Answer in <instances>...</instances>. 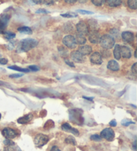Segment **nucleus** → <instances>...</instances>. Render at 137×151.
Here are the masks:
<instances>
[{
    "instance_id": "obj_14",
    "label": "nucleus",
    "mask_w": 137,
    "mask_h": 151,
    "mask_svg": "<svg viewBox=\"0 0 137 151\" xmlns=\"http://www.w3.org/2000/svg\"><path fill=\"white\" fill-rule=\"evenodd\" d=\"M62 129L64 130V131L65 132H71L74 135L76 136H78L79 135V131L76 129L75 128H72L71 126H70V124L67 123V122H66V123H64L62 125Z\"/></svg>"
},
{
    "instance_id": "obj_10",
    "label": "nucleus",
    "mask_w": 137,
    "mask_h": 151,
    "mask_svg": "<svg viewBox=\"0 0 137 151\" xmlns=\"http://www.w3.org/2000/svg\"><path fill=\"white\" fill-rule=\"evenodd\" d=\"M70 57L72 59L73 62L78 63H82L85 61V58L82 55H81L78 51H74L71 52L70 53Z\"/></svg>"
},
{
    "instance_id": "obj_12",
    "label": "nucleus",
    "mask_w": 137,
    "mask_h": 151,
    "mask_svg": "<svg viewBox=\"0 0 137 151\" xmlns=\"http://www.w3.org/2000/svg\"><path fill=\"white\" fill-rule=\"evenodd\" d=\"M2 134L7 139H12L17 136V132L11 128H5L2 130Z\"/></svg>"
},
{
    "instance_id": "obj_6",
    "label": "nucleus",
    "mask_w": 137,
    "mask_h": 151,
    "mask_svg": "<svg viewBox=\"0 0 137 151\" xmlns=\"http://www.w3.org/2000/svg\"><path fill=\"white\" fill-rule=\"evenodd\" d=\"M10 16L8 14H1L0 15V34H3L9 23Z\"/></svg>"
},
{
    "instance_id": "obj_22",
    "label": "nucleus",
    "mask_w": 137,
    "mask_h": 151,
    "mask_svg": "<svg viewBox=\"0 0 137 151\" xmlns=\"http://www.w3.org/2000/svg\"><path fill=\"white\" fill-rule=\"evenodd\" d=\"M17 31L21 33L24 34H28V35H31L32 34V30L30 27H27V26H22L17 28Z\"/></svg>"
},
{
    "instance_id": "obj_29",
    "label": "nucleus",
    "mask_w": 137,
    "mask_h": 151,
    "mask_svg": "<svg viewBox=\"0 0 137 151\" xmlns=\"http://www.w3.org/2000/svg\"><path fill=\"white\" fill-rule=\"evenodd\" d=\"M127 3L128 7H129L130 9H137V1H136V0H128Z\"/></svg>"
},
{
    "instance_id": "obj_32",
    "label": "nucleus",
    "mask_w": 137,
    "mask_h": 151,
    "mask_svg": "<svg viewBox=\"0 0 137 151\" xmlns=\"http://www.w3.org/2000/svg\"><path fill=\"white\" fill-rule=\"evenodd\" d=\"M92 3L94 5L99 7V6L103 5L104 3H106V1H104V0H92Z\"/></svg>"
},
{
    "instance_id": "obj_41",
    "label": "nucleus",
    "mask_w": 137,
    "mask_h": 151,
    "mask_svg": "<svg viewBox=\"0 0 137 151\" xmlns=\"http://www.w3.org/2000/svg\"><path fill=\"white\" fill-rule=\"evenodd\" d=\"M50 11H47L45 9H39L36 11V13H49Z\"/></svg>"
},
{
    "instance_id": "obj_54",
    "label": "nucleus",
    "mask_w": 137,
    "mask_h": 151,
    "mask_svg": "<svg viewBox=\"0 0 137 151\" xmlns=\"http://www.w3.org/2000/svg\"><path fill=\"white\" fill-rule=\"evenodd\" d=\"M1 114H0V119H1Z\"/></svg>"
},
{
    "instance_id": "obj_30",
    "label": "nucleus",
    "mask_w": 137,
    "mask_h": 151,
    "mask_svg": "<svg viewBox=\"0 0 137 151\" xmlns=\"http://www.w3.org/2000/svg\"><path fill=\"white\" fill-rule=\"evenodd\" d=\"M62 17H66V18H73V17H78L77 14L74 13H62L61 15Z\"/></svg>"
},
{
    "instance_id": "obj_9",
    "label": "nucleus",
    "mask_w": 137,
    "mask_h": 151,
    "mask_svg": "<svg viewBox=\"0 0 137 151\" xmlns=\"http://www.w3.org/2000/svg\"><path fill=\"white\" fill-rule=\"evenodd\" d=\"M100 39V33L97 30L96 31H90L88 33V39L92 44H97L99 43Z\"/></svg>"
},
{
    "instance_id": "obj_38",
    "label": "nucleus",
    "mask_w": 137,
    "mask_h": 151,
    "mask_svg": "<svg viewBox=\"0 0 137 151\" xmlns=\"http://www.w3.org/2000/svg\"><path fill=\"white\" fill-rule=\"evenodd\" d=\"M24 76V74L22 73H15V74H12V75H10L9 76V78H19L21 76Z\"/></svg>"
},
{
    "instance_id": "obj_46",
    "label": "nucleus",
    "mask_w": 137,
    "mask_h": 151,
    "mask_svg": "<svg viewBox=\"0 0 137 151\" xmlns=\"http://www.w3.org/2000/svg\"><path fill=\"white\" fill-rule=\"evenodd\" d=\"M14 45H15V43H13V42L10 41V43L9 44H8V46H7L8 49H10V50L12 49L14 47Z\"/></svg>"
},
{
    "instance_id": "obj_42",
    "label": "nucleus",
    "mask_w": 137,
    "mask_h": 151,
    "mask_svg": "<svg viewBox=\"0 0 137 151\" xmlns=\"http://www.w3.org/2000/svg\"><path fill=\"white\" fill-rule=\"evenodd\" d=\"M3 143L5 144V145H6V146L11 145V144H15L13 141H11V140H9V139H6V140H4Z\"/></svg>"
},
{
    "instance_id": "obj_13",
    "label": "nucleus",
    "mask_w": 137,
    "mask_h": 151,
    "mask_svg": "<svg viewBox=\"0 0 137 151\" xmlns=\"http://www.w3.org/2000/svg\"><path fill=\"white\" fill-rule=\"evenodd\" d=\"M122 39L126 43H132L134 39V35L132 32L130 31H124L121 34Z\"/></svg>"
},
{
    "instance_id": "obj_34",
    "label": "nucleus",
    "mask_w": 137,
    "mask_h": 151,
    "mask_svg": "<svg viewBox=\"0 0 137 151\" xmlns=\"http://www.w3.org/2000/svg\"><path fill=\"white\" fill-rule=\"evenodd\" d=\"M90 139L94 140V141H100V140H102V137L100 136V135L96 134L90 136Z\"/></svg>"
},
{
    "instance_id": "obj_40",
    "label": "nucleus",
    "mask_w": 137,
    "mask_h": 151,
    "mask_svg": "<svg viewBox=\"0 0 137 151\" xmlns=\"http://www.w3.org/2000/svg\"><path fill=\"white\" fill-rule=\"evenodd\" d=\"M136 66H137V63H135L133 64V65H132V67H131V71L132 72V73L134 74V75H136V74L137 73H136V72H137V67H136Z\"/></svg>"
},
{
    "instance_id": "obj_31",
    "label": "nucleus",
    "mask_w": 137,
    "mask_h": 151,
    "mask_svg": "<svg viewBox=\"0 0 137 151\" xmlns=\"http://www.w3.org/2000/svg\"><path fill=\"white\" fill-rule=\"evenodd\" d=\"M110 35L111 36L112 38H114V37H118V36H119V31L116 29H112L110 30Z\"/></svg>"
},
{
    "instance_id": "obj_35",
    "label": "nucleus",
    "mask_w": 137,
    "mask_h": 151,
    "mask_svg": "<svg viewBox=\"0 0 137 151\" xmlns=\"http://www.w3.org/2000/svg\"><path fill=\"white\" fill-rule=\"evenodd\" d=\"M28 69L30 70V71H31L36 72V71H40V68L37 65H30L28 67Z\"/></svg>"
},
{
    "instance_id": "obj_23",
    "label": "nucleus",
    "mask_w": 137,
    "mask_h": 151,
    "mask_svg": "<svg viewBox=\"0 0 137 151\" xmlns=\"http://www.w3.org/2000/svg\"><path fill=\"white\" fill-rule=\"evenodd\" d=\"M106 2L110 7H118V6L121 5L122 3V1H120V0H107V1H106Z\"/></svg>"
},
{
    "instance_id": "obj_19",
    "label": "nucleus",
    "mask_w": 137,
    "mask_h": 151,
    "mask_svg": "<svg viewBox=\"0 0 137 151\" xmlns=\"http://www.w3.org/2000/svg\"><path fill=\"white\" fill-rule=\"evenodd\" d=\"M74 39H75L76 44H79V45H84V44H85L86 42V37H84V35H82L81 34L79 33L76 34L75 37H74Z\"/></svg>"
},
{
    "instance_id": "obj_47",
    "label": "nucleus",
    "mask_w": 137,
    "mask_h": 151,
    "mask_svg": "<svg viewBox=\"0 0 137 151\" xmlns=\"http://www.w3.org/2000/svg\"><path fill=\"white\" fill-rule=\"evenodd\" d=\"M50 151H61L60 150V148L58 147V146H52V148H51V150H50Z\"/></svg>"
},
{
    "instance_id": "obj_4",
    "label": "nucleus",
    "mask_w": 137,
    "mask_h": 151,
    "mask_svg": "<svg viewBox=\"0 0 137 151\" xmlns=\"http://www.w3.org/2000/svg\"><path fill=\"white\" fill-rule=\"evenodd\" d=\"M49 141V137L44 134H38L34 138V144L38 148H41Z\"/></svg>"
},
{
    "instance_id": "obj_18",
    "label": "nucleus",
    "mask_w": 137,
    "mask_h": 151,
    "mask_svg": "<svg viewBox=\"0 0 137 151\" xmlns=\"http://www.w3.org/2000/svg\"><path fill=\"white\" fill-rule=\"evenodd\" d=\"M32 118H33V114H32V113H30V114H26V115H24V116H22V117H20L19 118H18L17 122L18 123L22 124H27L29 122L31 121V120H32Z\"/></svg>"
},
{
    "instance_id": "obj_25",
    "label": "nucleus",
    "mask_w": 137,
    "mask_h": 151,
    "mask_svg": "<svg viewBox=\"0 0 137 151\" xmlns=\"http://www.w3.org/2000/svg\"><path fill=\"white\" fill-rule=\"evenodd\" d=\"M88 25H89L90 28L92 29L91 31H96V29L98 27L97 21H96V20L91 19L88 20Z\"/></svg>"
},
{
    "instance_id": "obj_5",
    "label": "nucleus",
    "mask_w": 137,
    "mask_h": 151,
    "mask_svg": "<svg viewBox=\"0 0 137 151\" xmlns=\"http://www.w3.org/2000/svg\"><path fill=\"white\" fill-rule=\"evenodd\" d=\"M62 43L68 48L71 49H75L76 47V45H77V44L76 43L75 39H74V37L70 35L65 36V37H64V39H62Z\"/></svg>"
},
{
    "instance_id": "obj_16",
    "label": "nucleus",
    "mask_w": 137,
    "mask_h": 151,
    "mask_svg": "<svg viewBox=\"0 0 137 151\" xmlns=\"http://www.w3.org/2000/svg\"><path fill=\"white\" fill-rule=\"evenodd\" d=\"M107 68L112 71H117L120 69V66L115 60H110L107 64Z\"/></svg>"
},
{
    "instance_id": "obj_21",
    "label": "nucleus",
    "mask_w": 137,
    "mask_h": 151,
    "mask_svg": "<svg viewBox=\"0 0 137 151\" xmlns=\"http://www.w3.org/2000/svg\"><path fill=\"white\" fill-rule=\"evenodd\" d=\"M8 69H11V70H14V71H17L19 72H21V73H29L30 70L27 69V68H22V67H19L18 66L16 65H13V66H9L7 67Z\"/></svg>"
},
{
    "instance_id": "obj_37",
    "label": "nucleus",
    "mask_w": 137,
    "mask_h": 151,
    "mask_svg": "<svg viewBox=\"0 0 137 151\" xmlns=\"http://www.w3.org/2000/svg\"><path fill=\"white\" fill-rule=\"evenodd\" d=\"M77 12L80 13V14H84V15H91V14H94V13L92 11H86V10H84V9H78L77 10Z\"/></svg>"
},
{
    "instance_id": "obj_20",
    "label": "nucleus",
    "mask_w": 137,
    "mask_h": 151,
    "mask_svg": "<svg viewBox=\"0 0 137 151\" xmlns=\"http://www.w3.org/2000/svg\"><path fill=\"white\" fill-rule=\"evenodd\" d=\"M114 57L116 60H120L121 58V55H120V45L118 44H116V45H114V49L113 51Z\"/></svg>"
},
{
    "instance_id": "obj_2",
    "label": "nucleus",
    "mask_w": 137,
    "mask_h": 151,
    "mask_svg": "<svg viewBox=\"0 0 137 151\" xmlns=\"http://www.w3.org/2000/svg\"><path fill=\"white\" fill-rule=\"evenodd\" d=\"M82 114H83V111L81 109H78V108L70 109L69 110L70 120L74 124L82 125L84 121Z\"/></svg>"
},
{
    "instance_id": "obj_1",
    "label": "nucleus",
    "mask_w": 137,
    "mask_h": 151,
    "mask_svg": "<svg viewBox=\"0 0 137 151\" xmlns=\"http://www.w3.org/2000/svg\"><path fill=\"white\" fill-rule=\"evenodd\" d=\"M38 41L35 39L32 38H27L20 41L17 45L16 52L21 53V52H27L30 50L34 49L38 45Z\"/></svg>"
},
{
    "instance_id": "obj_45",
    "label": "nucleus",
    "mask_w": 137,
    "mask_h": 151,
    "mask_svg": "<svg viewBox=\"0 0 137 151\" xmlns=\"http://www.w3.org/2000/svg\"><path fill=\"white\" fill-rule=\"evenodd\" d=\"M109 124H110V126H113L114 127V126H116V125H117V122H116L115 119H113L109 122Z\"/></svg>"
},
{
    "instance_id": "obj_27",
    "label": "nucleus",
    "mask_w": 137,
    "mask_h": 151,
    "mask_svg": "<svg viewBox=\"0 0 137 151\" xmlns=\"http://www.w3.org/2000/svg\"><path fill=\"white\" fill-rule=\"evenodd\" d=\"M3 35L6 39L10 40L15 37V33L11 31H5L3 33Z\"/></svg>"
},
{
    "instance_id": "obj_52",
    "label": "nucleus",
    "mask_w": 137,
    "mask_h": 151,
    "mask_svg": "<svg viewBox=\"0 0 137 151\" xmlns=\"http://www.w3.org/2000/svg\"><path fill=\"white\" fill-rule=\"evenodd\" d=\"M136 51H137V50L136 49V50H135V51H134V57H135V58L137 57H136Z\"/></svg>"
},
{
    "instance_id": "obj_8",
    "label": "nucleus",
    "mask_w": 137,
    "mask_h": 151,
    "mask_svg": "<svg viewBox=\"0 0 137 151\" xmlns=\"http://www.w3.org/2000/svg\"><path fill=\"white\" fill-rule=\"evenodd\" d=\"M76 29H77L78 33L81 34L82 35H88L89 33V28L84 21H80L76 24Z\"/></svg>"
},
{
    "instance_id": "obj_39",
    "label": "nucleus",
    "mask_w": 137,
    "mask_h": 151,
    "mask_svg": "<svg viewBox=\"0 0 137 151\" xmlns=\"http://www.w3.org/2000/svg\"><path fill=\"white\" fill-rule=\"evenodd\" d=\"M65 63H66V65L70 66V67H73V68L76 67V66H75V65H74L73 61H69V60H65Z\"/></svg>"
},
{
    "instance_id": "obj_15",
    "label": "nucleus",
    "mask_w": 137,
    "mask_h": 151,
    "mask_svg": "<svg viewBox=\"0 0 137 151\" xmlns=\"http://www.w3.org/2000/svg\"><path fill=\"white\" fill-rule=\"evenodd\" d=\"M120 55L125 59H130L132 56L131 51L126 46L121 45L120 46Z\"/></svg>"
},
{
    "instance_id": "obj_11",
    "label": "nucleus",
    "mask_w": 137,
    "mask_h": 151,
    "mask_svg": "<svg viewBox=\"0 0 137 151\" xmlns=\"http://www.w3.org/2000/svg\"><path fill=\"white\" fill-rule=\"evenodd\" d=\"M90 61L92 64L94 65H101L102 63V57L101 54L98 52H94L90 56Z\"/></svg>"
},
{
    "instance_id": "obj_7",
    "label": "nucleus",
    "mask_w": 137,
    "mask_h": 151,
    "mask_svg": "<svg viewBox=\"0 0 137 151\" xmlns=\"http://www.w3.org/2000/svg\"><path fill=\"white\" fill-rule=\"evenodd\" d=\"M114 130L110 128H106L102 130L100 133V136L102 138H105L106 140H108V141H112L114 138Z\"/></svg>"
},
{
    "instance_id": "obj_24",
    "label": "nucleus",
    "mask_w": 137,
    "mask_h": 151,
    "mask_svg": "<svg viewBox=\"0 0 137 151\" xmlns=\"http://www.w3.org/2000/svg\"><path fill=\"white\" fill-rule=\"evenodd\" d=\"M63 29L65 33H70L71 32L72 30L74 29V27L72 25V23L71 22H68L64 24V27H63Z\"/></svg>"
},
{
    "instance_id": "obj_51",
    "label": "nucleus",
    "mask_w": 137,
    "mask_h": 151,
    "mask_svg": "<svg viewBox=\"0 0 137 151\" xmlns=\"http://www.w3.org/2000/svg\"><path fill=\"white\" fill-rule=\"evenodd\" d=\"M136 141L135 140V141L134 142V144H133V148H134V150H136Z\"/></svg>"
},
{
    "instance_id": "obj_48",
    "label": "nucleus",
    "mask_w": 137,
    "mask_h": 151,
    "mask_svg": "<svg viewBox=\"0 0 137 151\" xmlns=\"http://www.w3.org/2000/svg\"><path fill=\"white\" fill-rule=\"evenodd\" d=\"M82 98H84V99L88 100H90V101H92L94 99V97H88V96H83Z\"/></svg>"
},
{
    "instance_id": "obj_53",
    "label": "nucleus",
    "mask_w": 137,
    "mask_h": 151,
    "mask_svg": "<svg viewBox=\"0 0 137 151\" xmlns=\"http://www.w3.org/2000/svg\"><path fill=\"white\" fill-rule=\"evenodd\" d=\"M80 3H86V0H84V1H79Z\"/></svg>"
},
{
    "instance_id": "obj_44",
    "label": "nucleus",
    "mask_w": 137,
    "mask_h": 151,
    "mask_svg": "<svg viewBox=\"0 0 137 151\" xmlns=\"http://www.w3.org/2000/svg\"><path fill=\"white\" fill-rule=\"evenodd\" d=\"M42 3H44V4H46V5H53L54 3V1H51V0H46V1H42Z\"/></svg>"
},
{
    "instance_id": "obj_26",
    "label": "nucleus",
    "mask_w": 137,
    "mask_h": 151,
    "mask_svg": "<svg viewBox=\"0 0 137 151\" xmlns=\"http://www.w3.org/2000/svg\"><path fill=\"white\" fill-rule=\"evenodd\" d=\"M3 151H21L20 148L17 145H15V144H11V145L7 146L4 148Z\"/></svg>"
},
{
    "instance_id": "obj_33",
    "label": "nucleus",
    "mask_w": 137,
    "mask_h": 151,
    "mask_svg": "<svg viewBox=\"0 0 137 151\" xmlns=\"http://www.w3.org/2000/svg\"><path fill=\"white\" fill-rule=\"evenodd\" d=\"M121 124L124 126H128L131 124H134V122H132V120H130L128 119H124V120H122Z\"/></svg>"
},
{
    "instance_id": "obj_49",
    "label": "nucleus",
    "mask_w": 137,
    "mask_h": 151,
    "mask_svg": "<svg viewBox=\"0 0 137 151\" xmlns=\"http://www.w3.org/2000/svg\"><path fill=\"white\" fill-rule=\"evenodd\" d=\"M76 1H77L76 0H66L65 1L66 3H76Z\"/></svg>"
},
{
    "instance_id": "obj_28",
    "label": "nucleus",
    "mask_w": 137,
    "mask_h": 151,
    "mask_svg": "<svg viewBox=\"0 0 137 151\" xmlns=\"http://www.w3.org/2000/svg\"><path fill=\"white\" fill-rule=\"evenodd\" d=\"M65 142L66 144H70L74 146H75L76 144V141L75 138L72 136H68V137L65 139Z\"/></svg>"
},
{
    "instance_id": "obj_36",
    "label": "nucleus",
    "mask_w": 137,
    "mask_h": 151,
    "mask_svg": "<svg viewBox=\"0 0 137 151\" xmlns=\"http://www.w3.org/2000/svg\"><path fill=\"white\" fill-rule=\"evenodd\" d=\"M54 125V122L52 121V120H49L45 124V126H44V128H47V129H48V128H50L53 127Z\"/></svg>"
},
{
    "instance_id": "obj_43",
    "label": "nucleus",
    "mask_w": 137,
    "mask_h": 151,
    "mask_svg": "<svg viewBox=\"0 0 137 151\" xmlns=\"http://www.w3.org/2000/svg\"><path fill=\"white\" fill-rule=\"evenodd\" d=\"M8 60L6 58H2L0 57V64L1 65H6L7 63Z\"/></svg>"
},
{
    "instance_id": "obj_50",
    "label": "nucleus",
    "mask_w": 137,
    "mask_h": 151,
    "mask_svg": "<svg viewBox=\"0 0 137 151\" xmlns=\"http://www.w3.org/2000/svg\"><path fill=\"white\" fill-rule=\"evenodd\" d=\"M32 2L35 3L36 4H39V3H42V1H32Z\"/></svg>"
},
{
    "instance_id": "obj_3",
    "label": "nucleus",
    "mask_w": 137,
    "mask_h": 151,
    "mask_svg": "<svg viewBox=\"0 0 137 151\" xmlns=\"http://www.w3.org/2000/svg\"><path fill=\"white\" fill-rule=\"evenodd\" d=\"M99 43L105 49H110L115 45V40L108 34H104L100 37Z\"/></svg>"
},
{
    "instance_id": "obj_17",
    "label": "nucleus",
    "mask_w": 137,
    "mask_h": 151,
    "mask_svg": "<svg viewBox=\"0 0 137 151\" xmlns=\"http://www.w3.org/2000/svg\"><path fill=\"white\" fill-rule=\"evenodd\" d=\"M78 51L83 56L88 55L92 53V49L89 45H83L78 49Z\"/></svg>"
}]
</instances>
